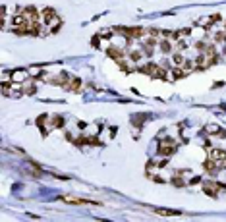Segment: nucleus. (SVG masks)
<instances>
[{
  "instance_id": "4",
  "label": "nucleus",
  "mask_w": 226,
  "mask_h": 222,
  "mask_svg": "<svg viewBox=\"0 0 226 222\" xmlns=\"http://www.w3.org/2000/svg\"><path fill=\"white\" fill-rule=\"evenodd\" d=\"M41 16H43V21H45V23H52L56 19V12L52 8H43Z\"/></svg>"
},
{
  "instance_id": "23",
  "label": "nucleus",
  "mask_w": 226,
  "mask_h": 222,
  "mask_svg": "<svg viewBox=\"0 0 226 222\" xmlns=\"http://www.w3.org/2000/svg\"><path fill=\"white\" fill-rule=\"evenodd\" d=\"M172 184H174L176 187H182V185H184V182H182L180 178H174V180H172Z\"/></svg>"
},
{
  "instance_id": "17",
  "label": "nucleus",
  "mask_w": 226,
  "mask_h": 222,
  "mask_svg": "<svg viewBox=\"0 0 226 222\" xmlns=\"http://www.w3.org/2000/svg\"><path fill=\"white\" fill-rule=\"evenodd\" d=\"M172 60H174L176 66H184V58H182V54H174V56H172Z\"/></svg>"
},
{
  "instance_id": "30",
  "label": "nucleus",
  "mask_w": 226,
  "mask_h": 222,
  "mask_svg": "<svg viewBox=\"0 0 226 222\" xmlns=\"http://www.w3.org/2000/svg\"><path fill=\"white\" fill-rule=\"evenodd\" d=\"M224 37H226L224 33H217V37H215V39H217V41H222V39H224Z\"/></svg>"
},
{
  "instance_id": "26",
  "label": "nucleus",
  "mask_w": 226,
  "mask_h": 222,
  "mask_svg": "<svg viewBox=\"0 0 226 222\" xmlns=\"http://www.w3.org/2000/svg\"><path fill=\"white\" fill-rule=\"evenodd\" d=\"M101 37H104V39L112 37V31H102V33H101Z\"/></svg>"
},
{
  "instance_id": "22",
  "label": "nucleus",
  "mask_w": 226,
  "mask_h": 222,
  "mask_svg": "<svg viewBox=\"0 0 226 222\" xmlns=\"http://www.w3.org/2000/svg\"><path fill=\"white\" fill-rule=\"evenodd\" d=\"M205 193L211 195V197H217V189H211V187H205Z\"/></svg>"
},
{
  "instance_id": "27",
  "label": "nucleus",
  "mask_w": 226,
  "mask_h": 222,
  "mask_svg": "<svg viewBox=\"0 0 226 222\" xmlns=\"http://www.w3.org/2000/svg\"><path fill=\"white\" fill-rule=\"evenodd\" d=\"M60 27H62V23H56L54 27H52V33H58V31H60Z\"/></svg>"
},
{
  "instance_id": "12",
  "label": "nucleus",
  "mask_w": 226,
  "mask_h": 222,
  "mask_svg": "<svg viewBox=\"0 0 226 222\" xmlns=\"http://www.w3.org/2000/svg\"><path fill=\"white\" fill-rule=\"evenodd\" d=\"M161 50L164 52V54H168V52H172V43L168 41V39H164V41H161Z\"/></svg>"
},
{
  "instance_id": "9",
  "label": "nucleus",
  "mask_w": 226,
  "mask_h": 222,
  "mask_svg": "<svg viewBox=\"0 0 226 222\" xmlns=\"http://www.w3.org/2000/svg\"><path fill=\"white\" fill-rule=\"evenodd\" d=\"M205 168H207L209 174H215V172L218 170V162H215V160H211V158H209V160L205 162Z\"/></svg>"
},
{
  "instance_id": "13",
  "label": "nucleus",
  "mask_w": 226,
  "mask_h": 222,
  "mask_svg": "<svg viewBox=\"0 0 226 222\" xmlns=\"http://www.w3.org/2000/svg\"><path fill=\"white\" fill-rule=\"evenodd\" d=\"M52 126L54 128H62L64 126V118L62 116H52Z\"/></svg>"
},
{
  "instance_id": "31",
  "label": "nucleus",
  "mask_w": 226,
  "mask_h": 222,
  "mask_svg": "<svg viewBox=\"0 0 226 222\" xmlns=\"http://www.w3.org/2000/svg\"><path fill=\"white\" fill-rule=\"evenodd\" d=\"M176 46H178V48H185V46H188V45H185L184 41H178V45H176Z\"/></svg>"
},
{
  "instance_id": "16",
  "label": "nucleus",
  "mask_w": 226,
  "mask_h": 222,
  "mask_svg": "<svg viewBox=\"0 0 226 222\" xmlns=\"http://www.w3.org/2000/svg\"><path fill=\"white\" fill-rule=\"evenodd\" d=\"M195 48H197L199 52H205V50H207V43H203V41H197V43H195Z\"/></svg>"
},
{
  "instance_id": "1",
  "label": "nucleus",
  "mask_w": 226,
  "mask_h": 222,
  "mask_svg": "<svg viewBox=\"0 0 226 222\" xmlns=\"http://www.w3.org/2000/svg\"><path fill=\"white\" fill-rule=\"evenodd\" d=\"M176 151V145L172 139H162L161 141V147H158V153L162 155V157H170V155H174Z\"/></svg>"
},
{
  "instance_id": "10",
  "label": "nucleus",
  "mask_w": 226,
  "mask_h": 222,
  "mask_svg": "<svg viewBox=\"0 0 226 222\" xmlns=\"http://www.w3.org/2000/svg\"><path fill=\"white\" fill-rule=\"evenodd\" d=\"M106 54L110 56V58H114L116 62L122 60V56H124V54H122V50H118V48H108V50H106Z\"/></svg>"
},
{
  "instance_id": "6",
  "label": "nucleus",
  "mask_w": 226,
  "mask_h": 222,
  "mask_svg": "<svg viewBox=\"0 0 226 222\" xmlns=\"http://www.w3.org/2000/svg\"><path fill=\"white\" fill-rule=\"evenodd\" d=\"M79 87H81V79L79 77H72L70 79V83H66V89H68V91H79Z\"/></svg>"
},
{
  "instance_id": "19",
  "label": "nucleus",
  "mask_w": 226,
  "mask_h": 222,
  "mask_svg": "<svg viewBox=\"0 0 226 222\" xmlns=\"http://www.w3.org/2000/svg\"><path fill=\"white\" fill-rule=\"evenodd\" d=\"M193 68H197V64H195V62H191V60L184 62V70H193Z\"/></svg>"
},
{
  "instance_id": "28",
  "label": "nucleus",
  "mask_w": 226,
  "mask_h": 222,
  "mask_svg": "<svg viewBox=\"0 0 226 222\" xmlns=\"http://www.w3.org/2000/svg\"><path fill=\"white\" fill-rule=\"evenodd\" d=\"M189 33H191V29H182V31H180V37H182V35L185 37V35H189Z\"/></svg>"
},
{
  "instance_id": "11",
  "label": "nucleus",
  "mask_w": 226,
  "mask_h": 222,
  "mask_svg": "<svg viewBox=\"0 0 226 222\" xmlns=\"http://www.w3.org/2000/svg\"><path fill=\"white\" fill-rule=\"evenodd\" d=\"M29 35H41V23L39 21L29 23Z\"/></svg>"
},
{
  "instance_id": "18",
  "label": "nucleus",
  "mask_w": 226,
  "mask_h": 222,
  "mask_svg": "<svg viewBox=\"0 0 226 222\" xmlns=\"http://www.w3.org/2000/svg\"><path fill=\"white\" fill-rule=\"evenodd\" d=\"M23 93H25V95H35L37 89H35V85H27V87L23 89Z\"/></svg>"
},
{
  "instance_id": "8",
  "label": "nucleus",
  "mask_w": 226,
  "mask_h": 222,
  "mask_svg": "<svg viewBox=\"0 0 226 222\" xmlns=\"http://www.w3.org/2000/svg\"><path fill=\"white\" fill-rule=\"evenodd\" d=\"M25 79H27V72H23V70H18V72L12 74V81H14V83H18V81H25Z\"/></svg>"
},
{
  "instance_id": "3",
  "label": "nucleus",
  "mask_w": 226,
  "mask_h": 222,
  "mask_svg": "<svg viewBox=\"0 0 226 222\" xmlns=\"http://www.w3.org/2000/svg\"><path fill=\"white\" fill-rule=\"evenodd\" d=\"M23 16L29 19V21H39V12L35 6H27V8H23Z\"/></svg>"
},
{
  "instance_id": "14",
  "label": "nucleus",
  "mask_w": 226,
  "mask_h": 222,
  "mask_svg": "<svg viewBox=\"0 0 226 222\" xmlns=\"http://www.w3.org/2000/svg\"><path fill=\"white\" fill-rule=\"evenodd\" d=\"M172 75H174V79H182V77L185 75V72H184L182 68H176L174 72H172Z\"/></svg>"
},
{
  "instance_id": "25",
  "label": "nucleus",
  "mask_w": 226,
  "mask_h": 222,
  "mask_svg": "<svg viewBox=\"0 0 226 222\" xmlns=\"http://www.w3.org/2000/svg\"><path fill=\"white\" fill-rule=\"evenodd\" d=\"M158 29H149V35H151V37H158Z\"/></svg>"
},
{
  "instance_id": "24",
  "label": "nucleus",
  "mask_w": 226,
  "mask_h": 222,
  "mask_svg": "<svg viewBox=\"0 0 226 222\" xmlns=\"http://www.w3.org/2000/svg\"><path fill=\"white\" fill-rule=\"evenodd\" d=\"M209 18H211V21H212V23L220 21V14H212V16H209Z\"/></svg>"
},
{
  "instance_id": "2",
  "label": "nucleus",
  "mask_w": 226,
  "mask_h": 222,
  "mask_svg": "<svg viewBox=\"0 0 226 222\" xmlns=\"http://www.w3.org/2000/svg\"><path fill=\"white\" fill-rule=\"evenodd\" d=\"M60 201H64V203H72V205H87V203H95L99 205L97 201H87V199H77V197H68V195H62Z\"/></svg>"
},
{
  "instance_id": "5",
  "label": "nucleus",
  "mask_w": 226,
  "mask_h": 222,
  "mask_svg": "<svg viewBox=\"0 0 226 222\" xmlns=\"http://www.w3.org/2000/svg\"><path fill=\"white\" fill-rule=\"evenodd\" d=\"M155 214H161V216H180V211H174V209H153Z\"/></svg>"
},
{
  "instance_id": "7",
  "label": "nucleus",
  "mask_w": 226,
  "mask_h": 222,
  "mask_svg": "<svg viewBox=\"0 0 226 222\" xmlns=\"http://www.w3.org/2000/svg\"><path fill=\"white\" fill-rule=\"evenodd\" d=\"M12 25H16V27H21V25H29V21H27V18L23 14H19V16H14V19H12Z\"/></svg>"
},
{
  "instance_id": "29",
  "label": "nucleus",
  "mask_w": 226,
  "mask_h": 222,
  "mask_svg": "<svg viewBox=\"0 0 226 222\" xmlns=\"http://www.w3.org/2000/svg\"><path fill=\"white\" fill-rule=\"evenodd\" d=\"M189 184H191V185H195V184H201V178H193V180L189 182Z\"/></svg>"
},
{
  "instance_id": "20",
  "label": "nucleus",
  "mask_w": 226,
  "mask_h": 222,
  "mask_svg": "<svg viewBox=\"0 0 226 222\" xmlns=\"http://www.w3.org/2000/svg\"><path fill=\"white\" fill-rule=\"evenodd\" d=\"M12 83H14V81H12ZM12 83H10V81H6V79H4V83H2V91H4V95H8V89L12 87Z\"/></svg>"
},
{
  "instance_id": "15",
  "label": "nucleus",
  "mask_w": 226,
  "mask_h": 222,
  "mask_svg": "<svg viewBox=\"0 0 226 222\" xmlns=\"http://www.w3.org/2000/svg\"><path fill=\"white\" fill-rule=\"evenodd\" d=\"M129 58H131V60H134V62H139V60H141V58H143V54H141V52H139V50H134V52H131V54H129Z\"/></svg>"
},
{
  "instance_id": "21",
  "label": "nucleus",
  "mask_w": 226,
  "mask_h": 222,
  "mask_svg": "<svg viewBox=\"0 0 226 222\" xmlns=\"http://www.w3.org/2000/svg\"><path fill=\"white\" fill-rule=\"evenodd\" d=\"M205 130H207L209 133H218V131H220V130H218V126H207Z\"/></svg>"
}]
</instances>
